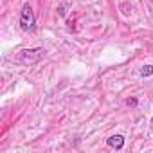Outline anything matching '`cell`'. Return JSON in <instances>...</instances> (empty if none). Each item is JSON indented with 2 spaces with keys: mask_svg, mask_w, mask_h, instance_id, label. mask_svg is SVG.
Returning <instances> with one entry per match:
<instances>
[{
  "mask_svg": "<svg viewBox=\"0 0 153 153\" xmlns=\"http://www.w3.org/2000/svg\"><path fill=\"white\" fill-rule=\"evenodd\" d=\"M47 54V51L43 47H36V49H25L22 51L18 56H13V61L18 63V65H24V67H29L33 63H38L43 56Z\"/></svg>",
  "mask_w": 153,
  "mask_h": 153,
  "instance_id": "6da1fadb",
  "label": "cell"
},
{
  "mask_svg": "<svg viewBox=\"0 0 153 153\" xmlns=\"http://www.w3.org/2000/svg\"><path fill=\"white\" fill-rule=\"evenodd\" d=\"M20 27L22 31H33L36 27V18H34V11L29 4H24L22 13H20Z\"/></svg>",
  "mask_w": 153,
  "mask_h": 153,
  "instance_id": "7a4b0ae2",
  "label": "cell"
},
{
  "mask_svg": "<svg viewBox=\"0 0 153 153\" xmlns=\"http://www.w3.org/2000/svg\"><path fill=\"white\" fill-rule=\"evenodd\" d=\"M106 144H108L110 148H114V149H123V146H124V137H123V135H112V137L106 139Z\"/></svg>",
  "mask_w": 153,
  "mask_h": 153,
  "instance_id": "3957f363",
  "label": "cell"
},
{
  "mask_svg": "<svg viewBox=\"0 0 153 153\" xmlns=\"http://www.w3.org/2000/svg\"><path fill=\"white\" fill-rule=\"evenodd\" d=\"M151 74H153V65H144L140 68V76H142V78H148V76H151Z\"/></svg>",
  "mask_w": 153,
  "mask_h": 153,
  "instance_id": "277c9868",
  "label": "cell"
},
{
  "mask_svg": "<svg viewBox=\"0 0 153 153\" xmlns=\"http://www.w3.org/2000/svg\"><path fill=\"white\" fill-rule=\"evenodd\" d=\"M126 103H128V105H130V106H135V105H137V99H128V101H126Z\"/></svg>",
  "mask_w": 153,
  "mask_h": 153,
  "instance_id": "5b68a950",
  "label": "cell"
},
{
  "mask_svg": "<svg viewBox=\"0 0 153 153\" xmlns=\"http://www.w3.org/2000/svg\"><path fill=\"white\" fill-rule=\"evenodd\" d=\"M151 123H153V119H151Z\"/></svg>",
  "mask_w": 153,
  "mask_h": 153,
  "instance_id": "8992f818",
  "label": "cell"
}]
</instances>
